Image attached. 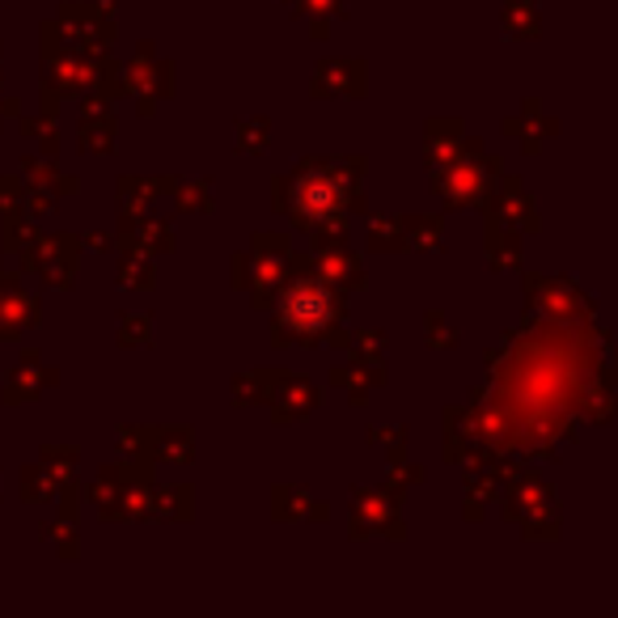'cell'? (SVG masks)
I'll use <instances>...</instances> for the list:
<instances>
[{
  "label": "cell",
  "instance_id": "obj_1",
  "mask_svg": "<svg viewBox=\"0 0 618 618\" xmlns=\"http://www.w3.org/2000/svg\"><path fill=\"white\" fill-rule=\"evenodd\" d=\"M364 157H301L297 166L271 183L276 213L288 216L292 229H318L327 220L364 213Z\"/></svg>",
  "mask_w": 618,
  "mask_h": 618
},
{
  "label": "cell",
  "instance_id": "obj_2",
  "mask_svg": "<svg viewBox=\"0 0 618 618\" xmlns=\"http://www.w3.org/2000/svg\"><path fill=\"white\" fill-rule=\"evenodd\" d=\"M271 343L276 348H343L348 343V292L297 267L271 297Z\"/></svg>",
  "mask_w": 618,
  "mask_h": 618
},
{
  "label": "cell",
  "instance_id": "obj_3",
  "mask_svg": "<svg viewBox=\"0 0 618 618\" xmlns=\"http://www.w3.org/2000/svg\"><path fill=\"white\" fill-rule=\"evenodd\" d=\"M292 271V241L288 234H271V229H259L250 246L234 255V285L250 292V306L267 309L276 288L285 285V276Z\"/></svg>",
  "mask_w": 618,
  "mask_h": 618
},
{
  "label": "cell",
  "instance_id": "obj_4",
  "mask_svg": "<svg viewBox=\"0 0 618 618\" xmlns=\"http://www.w3.org/2000/svg\"><path fill=\"white\" fill-rule=\"evenodd\" d=\"M499 496L504 499V517L508 522L522 525L525 538H559V499L550 492V483L538 471H513V475L504 478V487H499Z\"/></svg>",
  "mask_w": 618,
  "mask_h": 618
},
{
  "label": "cell",
  "instance_id": "obj_5",
  "mask_svg": "<svg viewBox=\"0 0 618 618\" xmlns=\"http://www.w3.org/2000/svg\"><path fill=\"white\" fill-rule=\"evenodd\" d=\"M499 169H504V162L496 153H487L483 141H471L466 157L432 169V190L441 195L445 208H478L496 187Z\"/></svg>",
  "mask_w": 618,
  "mask_h": 618
},
{
  "label": "cell",
  "instance_id": "obj_6",
  "mask_svg": "<svg viewBox=\"0 0 618 618\" xmlns=\"http://www.w3.org/2000/svg\"><path fill=\"white\" fill-rule=\"evenodd\" d=\"M525 309L534 318H550V322H571V318H594V301L576 288L568 276H525L522 280Z\"/></svg>",
  "mask_w": 618,
  "mask_h": 618
},
{
  "label": "cell",
  "instance_id": "obj_7",
  "mask_svg": "<svg viewBox=\"0 0 618 618\" xmlns=\"http://www.w3.org/2000/svg\"><path fill=\"white\" fill-rule=\"evenodd\" d=\"M292 262L313 271L318 280H327V285L339 288V292H348V297L360 292V288H369L364 262H360V255L352 250V241H343V246H322V241H313L301 255L292 250Z\"/></svg>",
  "mask_w": 618,
  "mask_h": 618
},
{
  "label": "cell",
  "instance_id": "obj_8",
  "mask_svg": "<svg viewBox=\"0 0 618 618\" xmlns=\"http://www.w3.org/2000/svg\"><path fill=\"white\" fill-rule=\"evenodd\" d=\"M478 213L487 216V225H504V229H517V234H538V204L525 195L522 178H513V174H504L499 169L496 187L492 195L478 204Z\"/></svg>",
  "mask_w": 618,
  "mask_h": 618
},
{
  "label": "cell",
  "instance_id": "obj_9",
  "mask_svg": "<svg viewBox=\"0 0 618 618\" xmlns=\"http://www.w3.org/2000/svg\"><path fill=\"white\" fill-rule=\"evenodd\" d=\"M352 538H369V534H385V538H403L406 525L399 522V499H390L385 492H352Z\"/></svg>",
  "mask_w": 618,
  "mask_h": 618
},
{
  "label": "cell",
  "instance_id": "obj_10",
  "mask_svg": "<svg viewBox=\"0 0 618 618\" xmlns=\"http://www.w3.org/2000/svg\"><path fill=\"white\" fill-rule=\"evenodd\" d=\"M115 246L123 255H166V250H174V229L162 216L120 213V241Z\"/></svg>",
  "mask_w": 618,
  "mask_h": 618
},
{
  "label": "cell",
  "instance_id": "obj_11",
  "mask_svg": "<svg viewBox=\"0 0 618 618\" xmlns=\"http://www.w3.org/2000/svg\"><path fill=\"white\" fill-rule=\"evenodd\" d=\"M364 60H318V69L309 76V94L313 97H364Z\"/></svg>",
  "mask_w": 618,
  "mask_h": 618
},
{
  "label": "cell",
  "instance_id": "obj_12",
  "mask_svg": "<svg viewBox=\"0 0 618 618\" xmlns=\"http://www.w3.org/2000/svg\"><path fill=\"white\" fill-rule=\"evenodd\" d=\"M318 403H322V390H318L309 378H301V373H285V378L276 381L271 399H267L276 424H297V420L313 415V406Z\"/></svg>",
  "mask_w": 618,
  "mask_h": 618
},
{
  "label": "cell",
  "instance_id": "obj_13",
  "mask_svg": "<svg viewBox=\"0 0 618 618\" xmlns=\"http://www.w3.org/2000/svg\"><path fill=\"white\" fill-rule=\"evenodd\" d=\"M123 94L136 97H169L174 94V69L157 55H132L123 64Z\"/></svg>",
  "mask_w": 618,
  "mask_h": 618
},
{
  "label": "cell",
  "instance_id": "obj_14",
  "mask_svg": "<svg viewBox=\"0 0 618 618\" xmlns=\"http://www.w3.org/2000/svg\"><path fill=\"white\" fill-rule=\"evenodd\" d=\"M471 148V136H466V123L462 120H429L424 127V162L429 169L450 166L457 157H466Z\"/></svg>",
  "mask_w": 618,
  "mask_h": 618
},
{
  "label": "cell",
  "instance_id": "obj_15",
  "mask_svg": "<svg viewBox=\"0 0 618 618\" xmlns=\"http://www.w3.org/2000/svg\"><path fill=\"white\" fill-rule=\"evenodd\" d=\"M55 381H60V373H55L51 364L43 369L34 352H22V360H18V369H13L9 378H4V390H0V399H4L9 406L30 403L34 394H43V390H48V385H55Z\"/></svg>",
  "mask_w": 618,
  "mask_h": 618
},
{
  "label": "cell",
  "instance_id": "obj_16",
  "mask_svg": "<svg viewBox=\"0 0 618 618\" xmlns=\"http://www.w3.org/2000/svg\"><path fill=\"white\" fill-rule=\"evenodd\" d=\"M555 132H559V123L543 111V102H538V97H529V102H525L522 115L504 120V136H513L525 153H543V144H547Z\"/></svg>",
  "mask_w": 618,
  "mask_h": 618
},
{
  "label": "cell",
  "instance_id": "obj_17",
  "mask_svg": "<svg viewBox=\"0 0 618 618\" xmlns=\"http://www.w3.org/2000/svg\"><path fill=\"white\" fill-rule=\"evenodd\" d=\"M39 327V301L25 297L22 285H0V339H22Z\"/></svg>",
  "mask_w": 618,
  "mask_h": 618
},
{
  "label": "cell",
  "instance_id": "obj_18",
  "mask_svg": "<svg viewBox=\"0 0 618 618\" xmlns=\"http://www.w3.org/2000/svg\"><path fill=\"white\" fill-rule=\"evenodd\" d=\"M271 513H276V522H331V504L313 499L297 483H285L271 492Z\"/></svg>",
  "mask_w": 618,
  "mask_h": 618
},
{
  "label": "cell",
  "instance_id": "obj_19",
  "mask_svg": "<svg viewBox=\"0 0 618 618\" xmlns=\"http://www.w3.org/2000/svg\"><path fill=\"white\" fill-rule=\"evenodd\" d=\"M81 241L76 234H51V238H34L25 250H18V271L22 276H39L43 262H76Z\"/></svg>",
  "mask_w": 618,
  "mask_h": 618
},
{
  "label": "cell",
  "instance_id": "obj_20",
  "mask_svg": "<svg viewBox=\"0 0 618 618\" xmlns=\"http://www.w3.org/2000/svg\"><path fill=\"white\" fill-rule=\"evenodd\" d=\"M190 517H195V492H190L187 483L148 487L144 522H190Z\"/></svg>",
  "mask_w": 618,
  "mask_h": 618
},
{
  "label": "cell",
  "instance_id": "obj_21",
  "mask_svg": "<svg viewBox=\"0 0 618 618\" xmlns=\"http://www.w3.org/2000/svg\"><path fill=\"white\" fill-rule=\"evenodd\" d=\"M327 378H331V385L348 390L352 403L364 406L369 403V394L385 385V360H357V364H348V369L339 364V369H331Z\"/></svg>",
  "mask_w": 618,
  "mask_h": 618
},
{
  "label": "cell",
  "instance_id": "obj_22",
  "mask_svg": "<svg viewBox=\"0 0 618 618\" xmlns=\"http://www.w3.org/2000/svg\"><path fill=\"white\" fill-rule=\"evenodd\" d=\"M115 132H120L115 111H85L81 127H76V141L90 157H106V153H115Z\"/></svg>",
  "mask_w": 618,
  "mask_h": 618
},
{
  "label": "cell",
  "instance_id": "obj_23",
  "mask_svg": "<svg viewBox=\"0 0 618 618\" xmlns=\"http://www.w3.org/2000/svg\"><path fill=\"white\" fill-rule=\"evenodd\" d=\"M174 178L169 174H153V178H136V174H123L120 178V213H148V204L157 195H169Z\"/></svg>",
  "mask_w": 618,
  "mask_h": 618
},
{
  "label": "cell",
  "instance_id": "obj_24",
  "mask_svg": "<svg viewBox=\"0 0 618 618\" xmlns=\"http://www.w3.org/2000/svg\"><path fill=\"white\" fill-rule=\"evenodd\" d=\"M348 4H352V0H292L288 13H292V18H306L313 39H327V34H331V22H343V18H348Z\"/></svg>",
  "mask_w": 618,
  "mask_h": 618
},
{
  "label": "cell",
  "instance_id": "obj_25",
  "mask_svg": "<svg viewBox=\"0 0 618 618\" xmlns=\"http://www.w3.org/2000/svg\"><path fill=\"white\" fill-rule=\"evenodd\" d=\"M580 406H585V420L597 424V429L615 420V381H610V364H601V373L585 381V399H580Z\"/></svg>",
  "mask_w": 618,
  "mask_h": 618
},
{
  "label": "cell",
  "instance_id": "obj_26",
  "mask_svg": "<svg viewBox=\"0 0 618 618\" xmlns=\"http://www.w3.org/2000/svg\"><path fill=\"white\" fill-rule=\"evenodd\" d=\"M22 183H30L34 190H48V195L81 190L76 178H69V174H60V169L51 166V157H22Z\"/></svg>",
  "mask_w": 618,
  "mask_h": 618
},
{
  "label": "cell",
  "instance_id": "obj_27",
  "mask_svg": "<svg viewBox=\"0 0 618 618\" xmlns=\"http://www.w3.org/2000/svg\"><path fill=\"white\" fill-rule=\"evenodd\" d=\"M403 220V238L406 250H424V255H436L441 250V234H445V216L441 213H415V216H399Z\"/></svg>",
  "mask_w": 618,
  "mask_h": 618
},
{
  "label": "cell",
  "instance_id": "obj_28",
  "mask_svg": "<svg viewBox=\"0 0 618 618\" xmlns=\"http://www.w3.org/2000/svg\"><path fill=\"white\" fill-rule=\"evenodd\" d=\"M285 378V369H250V373H238L234 378V403L238 406H267L276 381Z\"/></svg>",
  "mask_w": 618,
  "mask_h": 618
},
{
  "label": "cell",
  "instance_id": "obj_29",
  "mask_svg": "<svg viewBox=\"0 0 618 618\" xmlns=\"http://www.w3.org/2000/svg\"><path fill=\"white\" fill-rule=\"evenodd\" d=\"M195 457V432L183 429H153V445H148V462H190Z\"/></svg>",
  "mask_w": 618,
  "mask_h": 618
},
{
  "label": "cell",
  "instance_id": "obj_30",
  "mask_svg": "<svg viewBox=\"0 0 618 618\" xmlns=\"http://www.w3.org/2000/svg\"><path fill=\"white\" fill-rule=\"evenodd\" d=\"M487 262L496 271L522 267V234L517 229H504V225H487Z\"/></svg>",
  "mask_w": 618,
  "mask_h": 618
},
{
  "label": "cell",
  "instance_id": "obj_31",
  "mask_svg": "<svg viewBox=\"0 0 618 618\" xmlns=\"http://www.w3.org/2000/svg\"><path fill=\"white\" fill-rule=\"evenodd\" d=\"M22 499L25 504H55V496H60V487L69 483V478H55L43 466V462H30V466H22Z\"/></svg>",
  "mask_w": 618,
  "mask_h": 618
},
{
  "label": "cell",
  "instance_id": "obj_32",
  "mask_svg": "<svg viewBox=\"0 0 618 618\" xmlns=\"http://www.w3.org/2000/svg\"><path fill=\"white\" fill-rule=\"evenodd\" d=\"M39 538L51 543L60 559H76V555H81V529H76V517H72V513H55V522L39 525Z\"/></svg>",
  "mask_w": 618,
  "mask_h": 618
},
{
  "label": "cell",
  "instance_id": "obj_33",
  "mask_svg": "<svg viewBox=\"0 0 618 618\" xmlns=\"http://www.w3.org/2000/svg\"><path fill=\"white\" fill-rule=\"evenodd\" d=\"M169 195H174L178 213H213V204H216L213 178H190V183H174V187H169Z\"/></svg>",
  "mask_w": 618,
  "mask_h": 618
},
{
  "label": "cell",
  "instance_id": "obj_34",
  "mask_svg": "<svg viewBox=\"0 0 618 618\" xmlns=\"http://www.w3.org/2000/svg\"><path fill=\"white\" fill-rule=\"evenodd\" d=\"M369 250H385V255H399L406 250V238H403V220L399 216H373L369 220Z\"/></svg>",
  "mask_w": 618,
  "mask_h": 618
},
{
  "label": "cell",
  "instance_id": "obj_35",
  "mask_svg": "<svg viewBox=\"0 0 618 618\" xmlns=\"http://www.w3.org/2000/svg\"><path fill=\"white\" fill-rule=\"evenodd\" d=\"M153 285H157V280H153V262H148V255H123L120 259L123 292H148Z\"/></svg>",
  "mask_w": 618,
  "mask_h": 618
},
{
  "label": "cell",
  "instance_id": "obj_36",
  "mask_svg": "<svg viewBox=\"0 0 618 618\" xmlns=\"http://www.w3.org/2000/svg\"><path fill=\"white\" fill-rule=\"evenodd\" d=\"M55 111H43V115H34V120H22V136L34 144H43V153L48 157H55V148H60V127H55Z\"/></svg>",
  "mask_w": 618,
  "mask_h": 618
},
{
  "label": "cell",
  "instance_id": "obj_37",
  "mask_svg": "<svg viewBox=\"0 0 618 618\" xmlns=\"http://www.w3.org/2000/svg\"><path fill=\"white\" fill-rule=\"evenodd\" d=\"M34 238H39V234H34V220H30L25 213L0 216V241H4V250L18 255V250H25Z\"/></svg>",
  "mask_w": 618,
  "mask_h": 618
},
{
  "label": "cell",
  "instance_id": "obj_38",
  "mask_svg": "<svg viewBox=\"0 0 618 618\" xmlns=\"http://www.w3.org/2000/svg\"><path fill=\"white\" fill-rule=\"evenodd\" d=\"M271 144V120H238V153H250V157H262Z\"/></svg>",
  "mask_w": 618,
  "mask_h": 618
},
{
  "label": "cell",
  "instance_id": "obj_39",
  "mask_svg": "<svg viewBox=\"0 0 618 618\" xmlns=\"http://www.w3.org/2000/svg\"><path fill=\"white\" fill-rule=\"evenodd\" d=\"M115 339H120V348H127V352L132 348H148L153 343V318L148 313H123Z\"/></svg>",
  "mask_w": 618,
  "mask_h": 618
},
{
  "label": "cell",
  "instance_id": "obj_40",
  "mask_svg": "<svg viewBox=\"0 0 618 618\" xmlns=\"http://www.w3.org/2000/svg\"><path fill=\"white\" fill-rule=\"evenodd\" d=\"M357 360H385V334L378 327H360V331H348V343Z\"/></svg>",
  "mask_w": 618,
  "mask_h": 618
},
{
  "label": "cell",
  "instance_id": "obj_41",
  "mask_svg": "<svg viewBox=\"0 0 618 618\" xmlns=\"http://www.w3.org/2000/svg\"><path fill=\"white\" fill-rule=\"evenodd\" d=\"M39 462L55 478H72L76 475V462H81V450H72V445H48V450L39 453Z\"/></svg>",
  "mask_w": 618,
  "mask_h": 618
},
{
  "label": "cell",
  "instance_id": "obj_42",
  "mask_svg": "<svg viewBox=\"0 0 618 618\" xmlns=\"http://www.w3.org/2000/svg\"><path fill=\"white\" fill-rule=\"evenodd\" d=\"M411 483H424V466H406V462H390V478H385V496L403 499Z\"/></svg>",
  "mask_w": 618,
  "mask_h": 618
},
{
  "label": "cell",
  "instance_id": "obj_43",
  "mask_svg": "<svg viewBox=\"0 0 618 618\" xmlns=\"http://www.w3.org/2000/svg\"><path fill=\"white\" fill-rule=\"evenodd\" d=\"M148 445H153V429H141V424H123L120 429V450L127 453V457L148 462Z\"/></svg>",
  "mask_w": 618,
  "mask_h": 618
},
{
  "label": "cell",
  "instance_id": "obj_44",
  "mask_svg": "<svg viewBox=\"0 0 618 618\" xmlns=\"http://www.w3.org/2000/svg\"><path fill=\"white\" fill-rule=\"evenodd\" d=\"M364 436H369L373 445H381L390 462H403L406 457V429H369Z\"/></svg>",
  "mask_w": 618,
  "mask_h": 618
},
{
  "label": "cell",
  "instance_id": "obj_45",
  "mask_svg": "<svg viewBox=\"0 0 618 618\" xmlns=\"http://www.w3.org/2000/svg\"><path fill=\"white\" fill-rule=\"evenodd\" d=\"M424 327H429V348H436V352H445V348H457V331H453L450 322H445V313H441V309H429Z\"/></svg>",
  "mask_w": 618,
  "mask_h": 618
},
{
  "label": "cell",
  "instance_id": "obj_46",
  "mask_svg": "<svg viewBox=\"0 0 618 618\" xmlns=\"http://www.w3.org/2000/svg\"><path fill=\"white\" fill-rule=\"evenodd\" d=\"M22 195H25L22 178H9V174H0V216L22 213Z\"/></svg>",
  "mask_w": 618,
  "mask_h": 618
},
{
  "label": "cell",
  "instance_id": "obj_47",
  "mask_svg": "<svg viewBox=\"0 0 618 618\" xmlns=\"http://www.w3.org/2000/svg\"><path fill=\"white\" fill-rule=\"evenodd\" d=\"M39 276H43V285L48 288L64 292V288H72V280H76V262H43Z\"/></svg>",
  "mask_w": 618,
  "mask_h": 618
},
{
  "label": "cell",
  "instance_id": "obj_48",
  "mask_svg": "<svg viewBox=\"0 0 618 618\" xmlns=\"http://www.w3.org/2000/svg\"><path fill=\"white\" fill-rule=\"evenodd\" d=\"M81 241H85L90 250H97V255H111V250H115V238H111V234H102V229H90Z\"/></svg>",
  "mask_w": 618,
  "mask_h": 618
},
{
  "label": "cell",
  "instance_id": "obj_49",
  "mask_svg": "<svg viewBox=\"0 0 618 618\" xmlns=\"http://www.w3.org/2000/svg\"><path fill=\"white\" fill-rule=\"evenodd\" d=\"M136 115H141V120H153V115H157V97H136Z\"/></svg>",
  "mask_w": 618,
  "mask_h": 618
},
{
  "label": "cell",
  "instance_id": "obj_50",
  "mask_svg": "<svg viewBox=\"0 0 618 618\" xmlns=\"http://www.w3.org/2000/svg\"><path fill=\"white\" fill-rule=\"evenodd\" d=\"M285 4H292V0H285Z\"/></svg>",
  "mask_w": 618,
  "mask_h": 618
}]
</instances>
